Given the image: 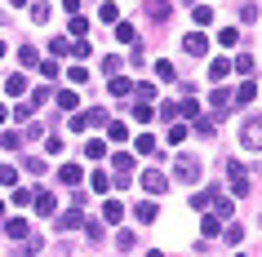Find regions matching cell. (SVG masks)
<instances>
[{
	"label": "cell",
	"instance_id": "obj_42",
	"mask_svg": "<svg viewBox=\"0 0 262 257\" xmlns=\"http://www.w3.org/2000/svg\"><path fill=\"white\" fill-rule=\"evenodd\" d=\"M134 120H138V124L151 120V102H138V107H134Z\"/></svg>",
	"mask_w": 262,
	"mask_h": 257
},
{
	"label": "cell",
	"instance_id": "obj_56",
	"mask_svg": "<svg viewBox=\"0 0 262 257\" xmlns=\"http://www.w3.org/2000/svg\"><path fill=\"white\" fill-rule=\"evenodd\" d=\"M5 120H9V111H5V102H0V124H5Z\"/></svg>",
	"mask_w": 262,
	"mask_h": 257
},
{
	"label": "cell",
	"instance_id": "obj_14",
	"mask_svg": "<svg viewBox=\"0 0 262 257\" xmlns=\"http://www.w3.org/2000/svg\"><path fill=\"white\" fill-rule=\"evenodd\" d=\"M227 76H231V62H227V58H213V62H209V80L218 84V80H227Z\"/></svg>",
	"mask_w": 262,
	"mask_h": 257
},
{
	"label": "cell",
	"instance_id": "obj_25",
	"mask_svg": "<svg viewBox=\"0 0 262 257\" xmlns=\"http://www.w3.org/2000/svg\"><path fill=\"white\" fill-rule=\"evenodd\" d=\"M18 62H23V67H36V62H40V54H36L31 44H23V49H18Z\"/></svg>",
	"mask_w": 262,
	"mask_h": 257
},
{
	"label": "cell",
	"instance_id": "obj_48",
	"mask_svg": "<svg viewBox=\"0 0 262 257\" xmlns=\"http://www.w3.org/2000/svg\"><path fill=\"white\" fill-rule=\"evenodd\" d=\"M98 18H102V22H116V18H120V9H116V5H102V9H98Z\"/></svg>",
	"mask_w": 262,
	"mask_h": 257
},
{
	"label": "cell",
	"instance_id": "obj_54",
	"mask_svg": "<svg viewBox=\"0 0 262 257\" xmlns=\"http://www.w3.org/2000/svg\"><path fill=\"white\" fill-rule=\"evenodd\" d=\"M27 137H45V124L40 120H27Z\"/></svg>",
	"mask_w": 262,
	"mask_h": 257
},
{
	"label": "cell",
	"instance_id": "obj_29",
	"mask_svg": "<svg viewBox=\"0 0 262 257\" xmlns=\"http://www.w3.org/2000/svg\"><path fill=\"white\" fill-rule=\"evenodd\" d=\"M31 195H36V191H27V186H14V195H9V200H14L18 208H27V204H31Z\"/></svg>",
	"mask_w": 262,
	"mask_h": 257
},
{
	"label": "cell",
	"instance_id": "obj_50",
	"mask_svg": "<svg viewBox=\"0 0 262 257\" xmlns=\"http://www.w3.org/2000/svg\"><path fill=\"white\" fill-rule=\"evenodd\" d=\"M31 115H36V107H31V102H23V107H18V111H14V120H23V124H27V120H31Z\"/></svg>",
	"mask_w": 262,
	"mask_h": 257
},
{
	"label": "cell",
	"instance_id": "obj_34",
	"mask_svg": "<svg viewBox=\"0 0 262 257\" xmlns=\"http://www.w3.org/2000/svg\"><path fill=\"white\" fill-rule=\"evenodd\" d=\"M89 186H94V191H98V195H102V191H107V186H111V177H107V173H102V169H98V173H94V177H89Z\"/></svg>",
	"mask_w": 262,
	"mask_h": 257
},
{
	"label": "cell",
	"instance_id": "obj_12",
	"mask_svg": "<svg viewBox=\"0 0 262 257\" xmlns=\"http://www.w3.org/2000/svg\"><path fill=\"white\" fill-rule=\"evenodd\" d=\"M76 226H84V217H80V208H76V204H71L67 213L58 217V230H76Z\"/></svg>",
	"mask_w": 262,
	"mask_h": 257
},
{
	"label": "cell",
	"instance_id": "obj_30",
	"mask_svg": "<svg viewBox=\"0 0 262 257\" xmlns=\"http://www.w3.org/2000/svg\"><path fill=\"white\" fill-rule=\"evenodd\" d=\"M231 71H240V76H245V80H249V71H253V58H249V54H240V58H235V62H231Z\"/></svg>",
	"mask_w": 262,
	"mask_h": 257
},
{
	"label": "cell",
	"instance_id": "obj_27",
	"mask_svg": "<svg viewBox=\"0 0 262 257\" xmlns=\"http://www.w3.org/2000/svg\"><path fill=\"white\" fill-rule=\"evenodd\" d=\"M0 147H5V151H18V147H23V133H14V129L0 133Z\"/></svg>",
	"mask_w": 262,
	"mask_h": 257
},
{
	"label": "cell",
	"instance_id": "obj_51",
	"mask_svg": "<svg viewBox=\"0 0 262 257\" xmlns=\"http://www.w3.org/2000/svg\"><path fill=\"white\" fill-rule=\"evenodd\" d=\"M182 137H187V129H182V124H169V142H173V147H178Z\"/></svg>",
	"mask_w": 262,
	"mask_h": 257
},
{
	"label": "cell",
	"instance_id": "obj_5",
	"mask_svg": "<svg viewBox=\"0 0 262 257\" xmlns=\"http://www.w3.org/2000/svg\"><path fill=\"white\" fill-rule=\"evenodd\" d=\"M227 177H231L235 195H245V191H249V169H245V164H227Z\"/></svg>",
	"mask_w": 262,
	"mask_h": 257
},
{
	"label": "cell",
	"instance_id": "obj_22",
	"mask_svg": "<svg viewBox=\"0 0 262 257\" xmlns=\"http://www.w3.org/2000/svg\"><path fill=\"white\" fill-rule=\"evenodd\" d=\"M49 54L67 58V54H71V40H67V36H54V40H49Z\"/></svg>",
	"mask_w": 262,
	"mask_h": 257
},
{
	"label": "cell",
	"instance_id": "obj_31",
	"mask_svg": "<svg viewBox=\"0 0 262 257\" xmlns=\"http://www.w3.org/2000/svg\"><path fill=\"white\" fill-rule=\"evenodd\" d=\"M134 147H138V155H151V151H156V137H151V133H138Z\"/></svg>",
	"mask_w": 262,
	"mask_h": 257
},
{
	"label": "cell",
	"instance_id": "obj_60",
	"mask_svg": "<svg viewBox=\"0 0 262 257\" xmlns=\"http://www.w3.org/2000/svg\"><path fill=\"white\" fill-rule=\"evenodd\" d=\"M0 217H5V204H0Z\"/></svg>",
	"mask_w": 262,
	"mask_h": 257
},
{
	"label": "cell",
	"instance_id": "obj_10",
	"mask_svg": "<svg viewBox=\"0 0 262 257\" xmlns=\"http://www.w3.org/2000/svg\"><path fill=\"white\" fill-rule=\"evenodd\" d=\"M253 98H258V84H253V80H240V89L231 94V102H240V107H249Z\"/></svg>",
	"mask_w": 262,
	"mask_h": 257
},
{
	"label": "cell",
	"instance_id": "obj_1",
	"mask_svg": "<svg viewBox=\"0 0 262 257\" xmlns=\"http://www.w3.org/2000/svg\"><path fill=\"white\" fill-rule=\"evenodd\" d=\"M240 147L245 151H262V115H249L240 129Z\"/></svg>",
	"mask_w": 262,
	"mask_h": 257
},
{
	"label": "cell",
	"instance_id": "obj_21",
	"mask_svg": "<svg viewBox=\"0 0 262 257\" xmlns=\"http://www.w3.org/2000/svg\"><path fill=\"white\" fill-rule=\"evenodd\" d=\"M111 94H116V98H129V94H134V80H124V76H111Z\"/></svg>",
	"mask_w": 262,
	"mask_h": 257
},
{
	"label": "cell",
	"instance_id": "obj_58",
	"mask_svg": "<svg viewBox=\"0 0 262 257\" xmlns=\"http://www.w3.org/2000/svg\"><path fill=\"white\" fill-rule=\"evenodd\" d=\"M0 58H5V40H0Z\"/></svg>",
	"mask_w": 262,
	"mask_h": 257
},
{
	"label": "cell",
	"instance_id": "obj_2",
	"mask_svg": "<svg viewBox=\"0 0 262 257\" xmlns=\"http://www.w3.org/2000/svg\"><path fill=\"white\" fill-rule=\"evenodd\" d=\"M94 124H107V111L102 107H89V111H76V115H71V129H76V133L94 129Z\"/></svg>",
	"mask_w": 262,
	"mask_h": 257
},
{
	"label": "cell",
	"instance_id": "obj_47",
	"mask_svg": "<svg viewBox=\"0 0 262 257\" xmlns=\"http://www.w3.org/2000/svg\"><path fill=\"white\" fill-rule=\"evenodd\" d=\"M218 226H222L218 217H213V213H205V226H200V235H218Z\"/></svg>",
	"mask_w": 262,
	"mask_h": 257
},
{
	"label": "cell",
	"instance_id": "obj_17",
	"mask_svg": "<svg viewBox=\"0 0 262 257\" xmlns=\"http://www.w3.org/2000/svg\"><path fill=\"white\" fill-rule=\"evenodd\" d=\"M120 217H124V204L120 200H107V204H102V222H120Z\"/></svg>",
	"mask_w": 262,
	"mask_h": 257
},
{
	"label": "cell",
	"instance_id": "obj_55",
	"mask_svg": "<svg viewBox=\"0 0 262 257\" xmlns=\"http://www.w3.org/2000/svg\"><path fill=\"white\" fill-rule=\"evenodd\" d=\"M62 9H71V14H76V9H80V0H62Z\"/></svg>",
	"mask_w": 262,
	"mask_h": 257
},
{
	"label": "cell",
	"instance_id": "obj_37",
	"mask_svg": "<svg viewBox=\"0 0 262 257\" xmlns=\"http://www.w3.org/2000/svg\"><path fill=\"white\" fill-rule=\"evenodd\" d=\"M31 18H36V22H49V5H45V0H36V5H31Z\"/></svg>",
	"mask_w": 262,
	"mask_h": 257
},
{
	"label": "cell",
	"instance_id": "obj_43",
	"mask_svg": "<svg viewBox=\"0 0 262 257\" xmlns=\"http://www.w3.org/2000/svg\"><path fill=\"white\" fill-rule=\"evenodd\" d=\"M40 248H45L40 235H27V240H23V253H40Z\"/></svg>",
	"mask_w": 262,
	"mask_h": 257
},
{
	"label": "cell",
	"instance_id": "obj_40",
	"mask_svg": "<svg viewBox=\"0 0 262 257\" xmlns=\"http://www.w3.org/2000/svg\"><path fill=\"white\" fill-rule=\"evenodd\" d=\"M120 62H124V58H116V54L102 58V71H107V76H120Z\"/></svg>",
	"mask_w": 262,
	"mask_h": 257
},
{
	"label": "cell",
	"instance_id": "obj_35",
	"mask_svg": "<svg viewBox=\"0 0 262 257\" xmlns=\"http://www.w3.org/2000/svg\"><path fill=\"white\" fill-rule=\"evenodd\" d=\"M23 164H27V173H31V177H40V173H45V160H40V155H27Z\"/></svg>",
	"mask_w": 262,
	"mask_h": 257
},
{
	"label": "cell",
	"instance_id": "obj_20",
	"mask_svg": "<svg viewBox=\"0 0 262 257\" xmlns=\"http://www.w3.org/2000/svg\"><path fill=\"white\" fill-rule=\"evenodd\" d=\"M116 40L120 44H138V31L129 27V22H116Z\"/></svg>",
	"mask_w": 262,
	"mask_h": 257
},
{
	"label": "cell",
	"instance_id": "obj_26",
	"mask_svg": "<svg viewBox=\"0 0 262 257\" xmlns=\"http://www.w3.org/2000/svg\"><path fill=\"white\" fill-rule=\"evenodd\" d=\"M156 76H160V80H169V84L178 80V71H173V62H169V58H165V62H156Z\"/></svg>",
	"mask_w": 262,
	"mask_h": 257
},
{
	"label": "cell",
	"instance_id": "obj_8",
	"mask_svg": "<svg viewBox=\"0 0 262 257\" xmlns=\"http://www.w3.org/2000/svg\"><path fill=\"white\" fill-rule=\"evenodd\" d=\"M213 200H218V186H205V191H195V195H191V208H195V213H209V204H213Z\"/></svg>",
	"mask_w": 262,
	"mask_h": 257
},
{
	"label": "cell",
	"instance_id": "obj_46",
	"mask_svg": "<svg viewBox=\"0 0 262 257\" xmlns=\"http://www.w3.org/2000/svg\"><path fill=\"white\" fill-rule=\"evenodd\" d=\"M45 151H49V155H58V151H62V133H49V137H45Z\"/></svg>",
	"mask_w": 262,
	"mask_h": 257
},
{
	"label": "cell",
	"instance_id": "obj_19",
	"mask_svg": "<svg viewBox=\"0 0 262 257\" xmlns=\"http://www.w3.org/2000/svg\"><path fill=\"white\" fill-rule=\"evenodd\" d=\"M80 164H62V186H80Z\"/></svg>",
	"mask_w": 262,
	"mask_h": 257
},
{
	"label": "cell",
	"instance_id": "obj_4",
	"mask_svg": "<svg viewBox=\"0 0 262 257\" xmlns=\"http://www.w3.org/2000/svg\"><path fill=\"white\" fill-rule=\"evenodd\" d=\"M182 49H187L191 58H205L209 54V36L205 31H187V36H182Z\"/></svg>",
	"mask_w": 262,
	"mask_h": 257
},
{
	"label": "cell",
	"instance_id": "obj_33",
	"mask_svg": "<svg viewBox=\"0 0 262 257\" xmlns=\"http://www.w3.org/2000/svg\"><path fill=\"white\" fill-rule=\"evenodd\" d=\"M111 164H116V173H124V177H129V169H134V155H124V151H120V155H116Z\"/></svg>",
	"mask_w": 262,
	"mask_h": 257
},
{
	"label": "cell",
	"instance_id": "obj_3",
	"mask_svg": "<svg viewBox=\"0 0 262 257\" xmlns=\"http://www.w3.org/2000/svg\"><path fill=\"white\" fill-rule=\"evenodd\" d=\"M173 177L178 182H200V160L195 155H178L173 160Z\"/></svg>",
	"mask_w": 262,
	"mask_h": 257
},
{
	"label": "cell",
	"instance_id": "obj_39",
	"mask_svg": "<svg viewBox=\"0 0 262 257\" xmlns=\"http://www.w3.org/2000/svg\"><path fill=\"white\" fill-rule=\"evenodd\" d=\"M134 244H138V235H129V230H124V235H116V248H120V253H129Z\"/></svg>",
	"mask_w": 262,
	"mask_h": 257
},
{
	"label": "cell",
	"instance_id": "obj_57",
	"mask_svg": "<svg viewBox=\"0 0 262 257\" xmlns=\"http://www.w3.org/2000/svg\"><path fill=\"white\" fill-rule=\"evenodd\" d=\"M9 5H18V9H23V5H27V0H9Z\"/></svg>",
	"mask_w": 262,
	"mask_h": 257
},
{
	"label": "cell",
	"instance_id": "obj_49",
	"mask_svg": "<svg viewBox=\"0 0 262 257\" xmlns=\"http://www.w3.org/2000/svg\"><path fill=\"white\" fill-rule=\"evenodd\" d=\"M191 22H200V27H205V22H213V14H209V5H200V9H195V14H191Z\"/></svg>",
	"mask_w": 262,
	"mask_h": 257
},
{
	"label": "cell",
	"instance_id": "obj_9",
	"mask_svg": "<svg viewBox=\"0 0 262 257\" xmlns=\"http://www.w3.org/2000/svg\"><path fill=\"white\" fill-rule=\"evenodd\" d=\"M169 14H173V5H169V0H147V18H156V22H169Z\"/></svg>",
	"mask_w": 262,
	"mask_h": 257
},
{
	"label": "cell",
	"instance_id": "obj_13",
	"mask_svg": "<svg viewBox=\"0 0 262 257\" xmlns=\"http://www.w3.org/2000/svg\"><path fill=\"white\" fill-rule=\"evenodd\" d=\"M54 102H58L62 111H76V107H80V94H76V89H58V94H54Z\"/></svg>",
	"mask_w": 262,
	"mask_h": 257
},
{
	"label": "cell",
	"instance_id": "obj_41",
	"mask_svg": "<svg viewBox=\"0 0 262 257\" xmlns=\"http://www.w3.org/2000/svg\"><path fill=\"white\" fill-rule=\"evenodd\" d=\"M178 115H187V120H191V115H200V102H195V98H187V102L178 107Z\"/></svg>",
	"mask_w": 262,
	"mask_h": 257
},
{
	"label": "cell",
	"instance_id": "obj_15",
	"mask_svg": "<svg viewBox=\"0 0 262 257\" xmlns=\"http://www.w3.org/2000/svg\"><path fill=\"white\" fill-rule=\"evenodd\" d=\"M102 155H107V142L102 137H89L84 142V160H102Z\"/></svg>",
	"mask_w": 262,
	"mask_h": 257
},
{
	"label": "cell",
	"instance_id": "obj_11",
	"mask_svg": "<svg viewBox=\"0 0 262 257\" xmlns=\"http://www.w3.org/2000/svg\"><path fill=\"white\" fill-rule=\"evenodd\" d=\"M5 235H9V240H27V235H31L27 217H9V222H5Z\"/></svg>",
	"mask_w": 262,
	"mask_h": 257
},
{
	"label": "cell",
	"instance_id": "obj_38",
	"mask_svg": "<svg viewBox=\"0 0 262 257\" xmlns=\"http://www.w3.org/2000/svg\"><path fill=\"white\" fill-rule=\"evenodd\" d=\"M49 94H54V89H31L27 102H31V107H45V102H49Z\"/></svg>",
	"mask_w": 262,
	"mask_h": 257
},
{
	"label": "cell",
	"instance_id": "obj_45",
	"mask_svg": "<svg viewBox=\"0 0 262 257\" xmlns=\"http://www.w3.org/2000/svg\"><path fill=\"white\" fill-rule=\"evenodd\" d=\"M195 133H200V137H213V133H218V129H213V120H209V115H205V120H195Z\"/></svg>",
	"mask_w": 262,
	"mask_h": 257
},
{
	"label": "cell",
	"instance_id": "obj_32",
	"mask_svg": "<svg viewBox=\"0 0 262 257\" xmlns=\"http://www.w3.org/2000/svg\"><path fill=\"white\" fill-rule=\"evenodd\" d=\"M36 67H40V76H45V80H54V76H58V62H54V58H40Z\"/></svg>",
	"mask_w": 262,
	"mask_h": 257
},
{
	"label": "cell",
	"instance_id": "obj_18",
	"mask_svg": "<svg viewBox=\"0 0 262 257\" xmlns=\"http://www.w3.org/2000/svg\"><path fill=\"white\" fill-rule=\"evenodd\" d=\"M107 137L111 142H124V137H129V124L124 120H107Z\"/></svg>",
	"mask_w": 262,
	"mask_h": 257
},
{
	"label": "cell",
	"instance_id": "obj_28",
	"mask_svg": "<svg viewBox=\"0 0 262 257\" xmlns=\"http://www.w3.org/2000/svg\"><path fill=\"white\" fill-rule=\"evenodd\" d=\"M134 98H138V102H151V98H156V84H147V80L134 84Z\"/></svg>",
	"mask_w": 262,
	"mask_h": 257
},
{
	"label": "cell",
	"instance_id": "obj_7",
	"mask_svg": "<svg viewBox=\"0 0 262 257\" xmlns=\"http://www.w3.org/2000/svg\"><path fill=\"white\" fill-rule=\"evenodd\" d=\"M31 208H36V213H40V217L58 213V204H54V195H49V191H36V195H31Z\"/></svg>",
	"mask_w": 262,
	"mask_h": 257
},
{
	"label": "cell",
	"instance_id": "obj_59",
	"mask_svg": "<svg viewBox=\"0 0 262 257\" xmlns=\"http://www.w3.org/2000/svg\"><path fill=\"white\" fill-rule=\"evenodd\" d=\"M147 257H165V253H147Z\"/></svg>",
	"mask_w": 262,
	"mask_h": 257
},
{
	"label": "cell",
	"instance_id": "obj_6",
	"mask_svg": "<svg viewBox=\"0 0 262 257\" xmlns=\"http://www.w3.org/2000/svg\"><path fill=\"white\" fill-rule=\"evenodd\" d=\"M165 186H169V177L160 173V169H147V173H142V191H151V195H160Z\"/></svg>",
	"mask_w": 262,
	"mask_h": 257
},
{
	"label": "cell",
	"instance_id": "obj_36",
	"mask_svg": "<svg viewBox=\"0 0 262 257\" xmlns=\"http://www.w3.org/2000/svg\"><path fill=\"white\" fill-rule=\"evenodd\" d=\"M5 89H9V94H27V76H9Z\"/></svg>",
	"mask_w": 262,
	"mask_h": 257
},
{
	"label": "cell",
	"instance_id": "obj_24",
	"mask_svg": "<svg viewBox=\"0 0 262 257\" xmlns=\"http://www.w3.org/2000/svg\"><path fill=\"white\" fill-rule=\"evenodd\" d=\"M0 186H18V169L14 164H0Z\"/></svg>",
	"mask_w": 262,
	"mask_h": 257
},
{
	"label": "cell",
	"instance_id": "obj_16",
	"mask_svg": "<svg viewBox=\"0 0 262 257\" xmlns=\"http://www.w3.org/2000/svg\"><path fill=\"white\" fill-rule=\"evenodd\" d=\"M209 107H213V111L222 115V111L231 107V94H227V89H213V94H209Z\"/></svg>",
	"mask_w": 262,
	"mask_h": 257
},
{
	"label": "cell",
	"instance_id": "obj_52",
	"mask_svg": "<svg viewBox=\"0 0 262 257\" xmlns=\"http://www.w3.org/2000/svg\"><path fill=\"white\" fill-rule=\"evenodd\" d=\"M67 27H71V36H84V31H89V22H84V18H71Z\"/></svg>",
	"mask_w": 262,
	"mask_h": 257
},
{
	"label": "cell",
	"instance_id": "obj_44",
	"mask_svg": "<svg viewBox=\"0 0 262 257\" xmlns=\"http://www.w3.org/2000/svg\"><path fill=\"white\" fill-rule=\"evenodd\" d=\"M218 40H222V44H227V49H231V44H235V40H240V31H235V27H222V31H218Z\"/></svg>",
	"mask_w": 262,
	"mask_h": 257
},
{
	"label": "cell",
	"instance_id": "obj_23",
	"mask_svg": "<svg viewBox=\"0 0 262 257\" xmlns=\"http://www.w3.org/2000/svg\"><path fill=\"white\" fill-rule=\"evenodd\" d=\"M134 217H138V222H156V204H151V200H142L138 208H134Z\"/></svg>",
	"mask_w": 262,
	"mask_h": 257
},
{
	"label": "cell",
	"instance_id": "obj_53",
	"mask_svg": "<svg viewBox=\"0 0 262 257\" xmlns=\"http://www.w3.org/2000/svg\"><path fill=\"white\" fill-rule=\"evenodd\" d=\"M67 76H71V84H84V80H89V71H84V67H71Z\"/></svg>",
	"mask_w": 262,
	"mask_h": 257
}]
</instances>
